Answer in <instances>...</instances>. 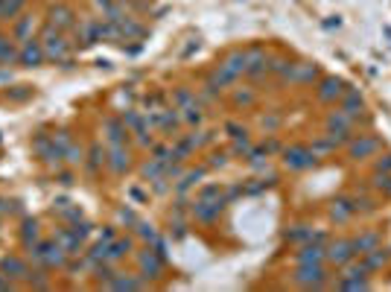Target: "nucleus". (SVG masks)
I'll return each mask as SVG.
<instances>
[{
    "label": "nucleus",
    "instance_id": "obj_1",
    "mask_svg": "<svg viewBox=\"0 0 391 292\" xmlns=\"http://www.w3.org/2000/svg\"><path fill=\"white\" fill-rule=\"evenodd\" d=\"M38 42H41V47H44L47 62H53V65L68 62L70 53H73V44H70L68 32L56 30V27H53V24H47V21L41 24V30H38Z\"/></svg>",
    "mask_w": 391,
    "mask_h": 292
},
{
    "label": "nucleus",
    "instance_id": "obj_2",
    "mask_svg": "<svg viewBox=\"0 0 391 292\" xmlns=\"http://www.w3.org/2000/svg\"><path fill=\"white\" fill-rule=\"evenodd\" d=\"M330 278H333L330 263H295L289 275V281L301 289H330Z\"/></svg>",
    "mask_w": 391,
    "mask_h": 292
},
{
    "label": "nucleus",
    "instance_id": "obj_3",
    "mask_svg": "<svg viewBox=\"0 0 391 292\" xmlns=\"http://www.w3.org/2000/svg\"><path fill=\"white\" fill-rule=\"evenodd\" d=\"M345 158L350 161V164H365V161H374L377 155L383 152V138L377 132H357L354 134V141H350L345 149Z\"/></svg>",
    "mask_w": 391,
    "mask_h": 292
},
{
    "label": "nucleus",
    "instance_id": "obj_4",
    "mask_svg": "<svg viewBox=\"0 0 391 292\" xmlns=\"http://www.w3.org/2000/svg\"><path fill=\"white\" fill-rule=\"evenodd\" d=\"M278 158H281V167L286 172H307V170H316L321 164L316 155H312L309 144H289L281 149Z\"/></svg>",
    "mask_w": 391,
    "mask_h": 292
},
{
    "label": "nucleus",
    "instance_id": "obj_5",
    "mask_svg": "<svg viewBox=\"0 0 391 292\" xmlns=\"http://www.w3.org/2000/svg\"><path fill=\"white\" fill-rule=\"evenodd\" d=\"M134 266H138V275H143L149 284L161 281L167 275V260L152 246H138V248H134Z\"/></svg>",
    "mask_w": 391,
    "mask_h": 292
},
{
    "label": "nucleus",
    "instance_id": "obj_6",
    "mask_svg": "<svg viewBox=\"0 0 391 292\" xmlns=\"http://www.w3.org/2000/svg\"><path fill=\"white\" fill-rule=\"evenodd\" d=\"M32 152H35V158L41 161L44 167H50L53 172L58 167H65V155H62V149L56 146L53 134H47V132H38L35 138H32Z\"/></svg>",
    "mask_w": 391,
    "mask_h": 292
},
{
    "label": "nucleus",
    "instance_id": "obj_7",
    "mask_svg": "<svg viewBox=\"0 0 391 292\" xmlns=\"http://www.w3.org/2000/svg\"><path fill=\"white\" fill-rule=\"evenodd\" d=\"M359 217L357 213V202H354V193H339V196L330 199L327 205V220L333 222L336 228H345Z\"/></svg>",
    "mask_w": 391,
    "mask_h": 292
},
{
    "label": "nucleus",
    "instance_id": "obj_8",
    "mask_svg": "<svg viewBox=\"0 0 391 292\" xmlns=\"http://www.w3.org/2000/svg\"><path fill=\"white\" fill-rule=\"evenodd\" d=\"M269 58L271 53L263 47V44H254V47H245V80L260 85L266 76H269Z\"/></svg>",
    "mask_w": 391,
    "mask_h": 292
},
{
    "label": "nucleus",
    "instance_id": "obj_9",
    "mask_svg": "<svg viewBox=\"0 0 391 292\" xmlns=\"http://www.w3.org/2000/svg\"><path fill=\"white\" fill-rule=\"evenodd\" d=\"M134 167V152L132 144H111L108 146V158H105V170L114 175V179H123Z\"/></svg>",
    "mask_w": 391,
    "mask_h": 292
},
{
    "label": "nucleus",
    "instance_id": "obj_10",
    "mask_svg": "<svg viewBox=\"0 0 391 292\" xmlns=\"http://www.w3.org/2000/svg\"><path fill=\"white\" fill-rule=\"evenodd\" d=\"M312 88H316V100L321 106H336L342 100V94L347 91V82L342 80V76H336V73L333 76H324L321 73V80L312 85Z\"/></svg>",
    "mask_w": 391,
    "mask_h": 292
},
{
    "label": "nucleus",
    "instance_id": "obj_11",
    "mask_svg": "<svg viewBox=\"0 0 391 292\" xmlns=\"http://www.w3.org/2000/svg\"><path fill=\"white\" fill-rule=\"evenodd\" d=\"M321 80V68L319 62H309V58H295L289 76L281 82V85H316Z\"/></svg>",
    "mask_w": 391,
    "mask_h": 292
},
{
    "label": "nucleus",
    "instance_id": "obj_12",
    "mask_svg": "<svg viewBox=\"0 0 391 292\" xmlns=\"http://www.w3.org/2000/svg\"><path fill=\"white\" fill-rule=\"evenodd\" d=\"M222 210H225V202H205V199H193V202L187 205L190 220H193V222H199V225H213V222H219Z\"/></svg>",
    "mask_w": 391,
    "mask_h": 292
},
{
    "label": "nucleus",
    "instance_id": "obj_13",
    "mask_svg": "<svg viewBox=\"0 0 391 292\" xmlns=\"http://www.w3.org/2000/svg\"><path fill=\"white\" fill-rule=\"evenodd\" d=\"M354 258H357L354 240H350V237H330V243H327V263H330V269H339V266H345L347 260H354Z\"/></svg>",
    "mask_w": 391,
    "mask_h": 292
},
{
    "label": "nucleus",
    "instance_id": "obj_14",
    "mask_svg": "<svg viewBox=\"0 0 391 292\" xmlns=\"http://www.w3.org/2000/svg\"><path fill=\"white\" fill-rule=\"evenodd\" d=\"M321 132H330V134H336V132H359V126L347 111H342L339 106H330V111L321 117Z\"/></svg>",
    "mask_w": 391,
    "mask_h": 292
},
{
    "label": "nucleus",
    "instance_id": "obj_15",
    "mask_svg": "<svg viewBox=\"0 0 391 292\" xmlns=\"http://www.w3.org/2000/svg\"><path fill=\"white\" fill-rule=\"evenodd\" d=\"M70 255L65 251V246L53 240V237H44V251H41V266L50 269V272H62L68 266Z\"/></svg>",
    "mask_w": 391,
    "mask_h": 292
},
{
    "label": "nucleus",
    "instance_id": "obj_16",
    "mask_svg": "<svg viewBox=\"0 0 391 292\" xmlns=\"http://www.w3.org/2000/svg\"><path fill=\"white\" fill-rule=\"evenodd\" d=\"M38 30H41V24H38V15L35 12H24V15H18L15 21H12L9 35L15 38L18 44H24V42H30V38H38Z\"/></svg>",
    "mask_w": 391,
    "mask_h": 292
},
{
    "label": "nucleus",
    "instance_id": "obj_17",
    "mask_svg": "<svg viewBox=\"0 0 391 292\" xmlns=\"http://www.w3.org/2000/svg\"><path fill=\"white\" fill-rule=\"evenodd\" d=\"M103 141H105V146H111V144H132V132L123 123L120 114H111V117H105V120H103Z\"/></svg>",
    "mask_w": 391,
    "mask_h": 292
},
{
    "label": "nucleus",
    "instance_id": "obj_18",
    "mask_svg": "<svg viewBox=\"0 0 391 292\" xmlns=\"http://www.w3.org/2000/svg\"><path fill=\"white\" fill-rule=\"evenodd\" d=\"M105 158H108L105 141H91L88 149H85V164H82V170L91 175V179H96V175L105 170Z\"/></svg>",
    "mask_w": 391,
    "mask_h": 292
},
{
    "label": "nucleus",
    "instance_id": "obj_19",
    "mask_svg": "<svg viewBox=\"0 0 391 292\" xmlns=\"http://www.w3.org/2000/svg\"><path fill=\"white\" fill-rule=\"evenodd\" d=\"M18 65H21V68H30V70L47 65L44 47H41V42H38V38H30V42L18 44Z\"/></svg>",
    "mask_w": 391,
    "mask_h": 292
},
{
    "label": "nucleus",
    "instance_id": "obj_20",
    "mask_svg": "<svg viewBox=\"0 0 391 292\" xmlns=\"http://www.w3.org/2000/svg\"><path fill=\"white\" fill-rule=\"evenodd\" d=\"M155 129H158L167 141H172V138H179L181 134V129H184V123H181V114H179V108H175L172 103L169 106H164L161 108V114H158V123H155Z\"/></svg>",
    "mask_w": 391,
    "mask_h": 292
},
{
    "label": "nucleus",
    "instance_id": "obj_21",
    "mask_svg": "<svg viewBox=\"0 0 391 292\" xmlns=\"http://www.w3.org/2000/svg\"><path fill=\"white\" fill-rule=\"evenodd\" d=\"M30 269H32V263L27 260V255H4V258H0V272H4L6 278L18 281L21 286L27 281V275H30Z\"/></svg>",
    "mask_w": 391,
    "mask_h": 292
},
{
    "label": "nucleus",
    "instance_id": "obj_22",
    "mask_svg": "<svg viewBox=\"0 0 391 292\" xmlns=\"http://www.w3.org/2000/svg\"><path fill=\"white\" fill-rule=\"evenodd\" d=\"M228 103L233 106V108H240V111H248V108H254L260 103V91L254 88V82L251 85H233V88H228Z\"/></svg>",
    "mask_w": 391,
    "mask_h": 292
},
{
    "label": "nucleus",
    "instance_id": "obj_23",
    "mask_svg": "<svg viewBox=\"0 0 391 292\" xmlns=\"http://www.w3.org/2000/svg\"><path fill=\"white\" fill-rule=\"evenodd\" d=\"M149 286L152 284L143 275H138V272H120V269H117L114 278L105 284V289H117V292H134V289H149Z\"/></svg>",
    "mask_w": 391,
    "mask_h": 292
},
{
    "label": "nucleus",
    "instance_id": "obj_24",
    "mask_svg": "<svg viewBox=\"0 0 391 292\" xmlns=\"http://www.w3.org/2000/svg\"><path fill=\"white\" fill-rule=\"evenodd\" d=\"M354 251H357V258H362V255H368V251H374V248H380V246H385V234L380 231V228H362L359 234H354Z\"/></svg>",
    "mask_w": 391,
    "mask_h": 292
},
{
    "label": "nucleus",
    "instance_id": "obj_25",
    "mask_svg": "<svg viewBox=\"0 0 391 292\" xmlns=\"http://www.w3.org/2000/svg\"><path fill=\"white\" fill-rule=\"evenodd\" d=\"M47 24H53L62 32H70L76 24H79V15H76L73 6H68V4H53L50 12H47Z\"/></svg>",
    "mask_w": 391,
    "mask_h": 292
},
{
    "label": "nucleus",
    "instance_id": "obj_26",
    "mask_svg": "<svg viewBox=\"0 0 391 292\" xmlns=\"http://www.w3.org/2000/svg\"><path fill=\"white\" fill-rule=\"evenodd\" d=\"M336 106H339L342 111H347V114L354 117L357 123L362 120L365 114H368V103H365V96H362V91H359V88H350V85H347V91L342 94V100H339Z\"/></svg>",
    "mask_w": 391,
    "mask_h": 292
},
{
    "label": "nucleus",
    "instance_id": "obj_27",
    "mask_svg": "<svg viewBox=\"0 0 391 292\" xmlns=\"http://www.w3.org/2000/svg\"><path fill=\"white\" fill-rule=\"evenodd\" d=\"M240 82V76H233L225 65H213L210 70H207V76H205V85L207 88H213V91H217V94H225L228 88H233V85H237Z\"/></svg>",
    "mask_w": 391,
    "mask_h": 292
},
{
    "label": "nucleus",
    "instance_id": "obj_28",
    "mask_svg": "<svg viewBox=\"0 0 391 292\" xmlns=\"http://www.w3.org/2000/svg\"><path fill=\"white\" fill-rule=\"evenodd\" d=\"M134 248H138V237L134 234H126V237H117L114 243H108V258L114 266H120L123 260L134 258Z\"/></svg>",
    "mask_w": 391,
    "mask_h": 292
},
{
    "label": "nucleus",
    "instance_id": "obj_29",
    "mask_svg": "<svg viewBox=\"0 0 391 292\" xmlns=\"http://www.w3.org/2000/svg\"><path fill=\"white\" fill-rule=\"evenodd\" d=\"M309 149H312V155H316L319 161H330V158H336V155L342 152V146L330 138L327 132H321V134H316V138L309 141Z\"/></svg>",
    "mask_w": 391,
    "mask_h": 292
},
{
    "label": "nucleus",
    "instance_id": "obj_30",
    "mask_svg": "<svg viewBox=\"0 0 391 292\" xmlns=\"http://www.w3.org/2000/svg\"><path fill=\"white\" fill-rule=\"evenodd\" d=\"M295 263H327V246L321 243H304V246H295Z\"/></svg>",
    "mask_w": 391,
    "mask_h": 292
},
{
    "label": "nucleus",
    "instance_id": "obj_31",
    "mask_svg": "<svg viewBox=\"0 0 391 292\" xmlns=\"http://www.w3.org/2000/svg\"><path fill=\"white\" fill-rule=\"evenodd\" d=\"M207 170H210L207 164H199V167H187L181 179L172 184V193H179V196H184L187 190H193L196 184H199V182L205 179V175H207Z\"/></svg>",
    "mask_w": 391,
    "mask_h": 292
},
{
    "label": "nucleus",
    "instance_id": "obj_32",
    "mask_svg": "<svg viewBox=\"0 0 391 292\" xmlns=\"http://www.w3.org/2000/svg\"><path fill=\"white\" fill-rule=\"evenodd\" d=\"M44 237V231H41V222H38L35 217H21V228H18V240H21V248L32 246Z\"/></svg>",
    "mask_w": 391,
    "mask_h": 292
},
{
    "label": "nucleus",
    "instance_id": "obj_33",
    "mask_svg": "<svg viewBox=\"0 0 391 292\" xmlns=\"http://www.w3.org/2000/svg\"><path fill=\"white\" fill-rule=\"evenodd\" d=\"M179 114H181V123H184V129H199V126H205V120H207L205 106L199 103V96H196V100H193L190 106L179 108Z\"/></svg>",
    "mask_w": 391,
    "mask_h": 292
},
{
    "label": "nucleus",
    "instance_id": "obj_34",
    "mask_svg": "<svg viewBox=\"0 0 391 292\" xmlns=\"http://www.w3.org/2000/svg\"><path fill=\"white\" fill-rule=\"evenodd\" d=\"M312 231H316V225L312 222H292L286 231H283V240L289 243V246H304V243H309L312 240Z\"/></svg>",
    "mask_w": 391,
    "mask_h": 292
},
{
    "label": "nucleus",
    "instance_id": "obj_35",
    "mask_svg": "<svg viewBox=\"0 0 391 292\" xmlns=\"http://www.w3.org/2000/svg\"><path fill=\"white\" fill-rule=\"evenodd\" d=\"M362 263H365V269L371 272V275H377V272L388 269V263H391V248L380 246L374 251H368V255H362Z\"/></svg>",
    "mask_w": 391,
    "mask_h": 292
},
{
    "label": "nucleus",
    "instance_id": "obj_36",
    "mask_svg": "<svg viewBox=\"0 0 391 292\" xmlns=\"http://www.w3.org/2000/svg\"><path fill=\"white\" fill-rule=\"evenodd\" d=\"M330 289L368 292V289H374V281H371V278H339V275H333V278H330Z\"/></svg>",
    "mask_w": 391,
    "mask_h": 292
},
{
    "label": "nucleus",
    "instance_id": "obj_37",
    "mask_svg": "<svg viewBox=\"0 0 391 292\" xmlns=\"http://www.w3.org/2000/svg\"><path fill=\"white\" fill-rule=\"evenodd\" d=\"M292 65H295V58L292 56H286V53H271V58H269V76H275V80H286L289 76V70H292Z\"/></svg>",
    "mask_w": 391,
    "mask_h": 292
},
{
    "label": "nucleus",
    "instance_id": "obj_38",
    "mask_svg": "<svg viewBox=\"0 0 391 292\" xmlns=\"http://www.w3.org/2000/svg\"><path fill=\"white\" fill-rule=\"evenodd\" d=\"M53 213H56V217L62 220L65 225H73V222H79V220L85 217L82 208L76 205V202H68V199H58V202H56V208H53Z\"/></svg>",
    "mask_w": 391,
    "mask_h": 292
},
{
    "label": "nucleus",
    "instance_id": "obj_39",
    "mask_svg": "<svg viewBox=\"0 0 391 292\" xmlns=\"http://www.w3.org/2000/svg\"><path fill=\"white\" fill-rule=\"evenodd\" d=\"M219 65H225L233 76H240V80H243V76H245V50H243V47L228 50V53L219 58Z\"/></svg>",
    "mask_w": 391,
    "mask_h": 292
},
{
    "label": "nucleus",
    "instance_id": "obj_40",
    "mask_svg": "<svg viewBox=\"0 0 391 292\" xmlns=\"http://www.w3.org/2000/svg\"><path fill=\"white\" fill-rule=\"evenodd\" d=\"M132 231H134V237H138V243H143V246H149V243H155L161 237V231L155 228L152 222H146V220H138V225H134Z\"/></svg>",
    "mask_w": 391,
    "mask_h": 292
},
{
    "label": "nucleus",
    "instance_id": "obj_41",
    "mask_svg": "<svg viewBox=\"0 0 391 292\" xmlns=\"http://www.w3.org/2000/svg\"><path fill=\"white\" fill-rule=\"evenodd\" d=\"M85 149H88V146H85L82 141H73V144L65 149V164L73 167V170H79V167L85 164Z\"/></svg>",
    "mask_w": 391,
    "mask_h": 292
},
{
    "label": "nucleus",
    "instance_id": "obj_42",
    "mask_svg": "<svg viewBox=\"0 0 391 292\" xmlns=\"http://www.w3.org/2000/svg\"><path fill=\"white\" fill-rule=\"evenodd\" d=\"M187 138L193 141V146H196V149H205V146H210L213 141H217V132L199 126V129H190V132H187Z\"/></svg>",
    "mask_w": 391,
    "mask_h": 292
},
{
    "label": "nucleus",
    "instance_id": "obj_43",
    "mask_svg": "<svg viewBox=\"0 0 391 292\" xmlns=\"http://www.w3.org/2000/svg\"><path fill=\"white\" fill-rule=\"evenodd\" d=\"M222 184H202L199 190H196V199H205V202H225V196H222ZM228 205V202H225Z\"/></svg>",
    "mask_w": 391,
    "mask_h": 292
},
{
    "label": "nucleus",
    "instance_id": "obj_44",
    "mask_svg": "<svg viewBox=\"0 0 391 292\" xmlns=\"http://www.w3.org/2000/svg\"><path fill=\"white\" fill-rule=\"evenodd\" d=\"M196 100V91L193 88H184V85H179L172 94H169V103L175 106V108H184V106H190Z\"/></svg>",
    "mask_w": 391,
    "mask_h": 292
},
{
    "label": "nucleus",
    "instance_id": "obj_45",
    "mask_svg": "<svg viewBox=\"0 0 391 292\" xmlns=\"http://www.w3.org/2000/svg\"><path fill=\"white\" fill-rule=\"evenodd\" d=\"M254 141L251 138H237V141H231L228 152H231V158H237V161H245L248 158V152H251Z\"/></svg>",
    "mask_w": 391,
    "mask_h": 292
},
{
    "label": "nucleus",
    "instance_id": "obj_46",
    "mask_svg": "<svg viewBox=\"0 0 391 292\" xmlns=\"http://www.w3.org/2000/svg\"><path fill=\"white\" fill-rule=\"evenodd\" d=\"M158 175H164V164L161 161H155V158H146L143 164H141V179L149 184V182H155Z\"/></svg>",
    "mask_w": 391,
    "mask_h": 292
},
{
    "label": "nucleus",
    "instance_id": "obj_47",
    "mask_svg": "<svg viewBox=\"0 0 391 292\" xmlns=\"http://www.w3.org/2000/svg\"><path fill=\"white\" fill-rule=\"evenodd\" d=\"M30 6V0H4V12H6V24H12L18 15H24Z\"/></svg>",
    "mask_w": 391,
    "mask_h": 292
},
{
    "label": "nucleus",
    "instance_id": "obj_48",
    "mask_svg": "<svg viewBox=\"0 0 391 292\" xmlns=\"http://www.w3.org/2000/svg\"><path fill=\"white\" fill-rule=\"evenodd\" d=\"M225 134L231 141H237V138H251V129L245 126V123H240V120H225Z\"/></svg>",
    "mask_w": 391,
    "mask_h": 292
},
{
    "label": "nucleus",
    "instance_id": "obj_49",
    "mask_svg": "<svg viewBox=\"0 0 391 292\" xmlns=\"http://www.w3.org/2000/svg\"><path fill=\"white\" fill-rule=\"evenodd\" d=\"M231 164V152L228 149H210V158H207V167L210 170H222Z\"/></svg>",
    "mask_w": 391,
    "mask_h": 292
},
{
    "label": "nucleus",
    "instance_id": "obj_50",
    "mask_svg": "<svg viewBox=\"0 0 391 292\" xmlns=\"http://www.w3.org/2000/svg\"><path fill=\"white\" fill-rule=\"evenodd\" d=\"M281 126H283V117H281V114H275V111H271V114H263V117H260V129H263L266 134H275Z\"/></svg>",
    "mask_w": 391,
    "mask_h": 292
},
{
    "label": "nucleus",
    "instance_id": "obj_51",
    "mask_svg": "<svg viewBox=\"0 0 391 292\" xmlns=\"http://www.w3.org/2000/svg\"><path fill=\"white\" fill-rule=\"evenodd\" d=\"M56 182L62 184V187L76 184V170H73V167H68V164H65V167H58V170H56Z\"/></svg>",
    "mask_w": 391,
    "mask_h": 292
},
{
    "label": "nucleus",
    "instance_id": "obj_52",
    "mask_svg": "<svg viewBox=\"0 0 391 292\" xmlns=\"http://www.w3.org/2000/svg\"><path fill=\"white\" fill-rule=\"evenodd\" d=\"M138 213H134L132 208H120V210H117V222H120V225H126V228H134V225H138Z\"/></svg>",
    "mask_w": 391,
    "mask_h": 292
},
{
    "label": "nucleus",
    "instance_id": "obj_53",
    "mask_svg": "<svg viewBox=\"0 0 391 292\" xmlns=\"http://www.w3.org/2000/svg\"><path fill=\"white\" fill-rule=\"evenodd\" d=\"M371 170L374 172H391V152H380L374 164H371Z\"/></svg>",
    "mask_w": 391,
    "mask_h": 292
},
{
    "label": "nucleus",
    "instance_id": "obj_54",
    "mask_svg": "<svg viewBox=\"0 0 391 292\" xmlns=\"http://www.w3.org/2000/svg\"><path fill=\"white\" fill-rule=\"evenodd\" d=\"M30 96H32L30 85H18L15 91H9V100H30Z\"/></svg>",
    "mask_w": 391,
    "mask_h": 292
},
{
    "label": "nucleus",
    "instance_id": "obj_55",
    "mask_svg": "<svg viewBox=\"0 0 391 292\" xmlns=\"http://www.w3.org/2000/svg\"><path fill=\"white\" fill-rule=\"evenodd\" d=\"M91 6H94L96 12H100V15H105L108 9H114V6H117V0H91Z\"/></svg>",
    "mask_w": 391,
    "mask_h": 292
},
{
    "label": "nucleus",
    "instance_id": "obj_56",
    "mask_svg": "<svg viewBox=\"0 0 391 292\" xmlns=\"http://www.w3.org/2000/svg\"><path fill=\"white\" fill-rule=\"evenodd\" d=\"M9 289H21V284L12 281V278H6L4 272H0V292H9Z\"/></svg>",
    "mask_w": 391,
    "mask_h": 292
},
{
    "label": "nucleus",
    "instance_id": "obj_57",
    "mask_svg": "<svg viewBox=\"0 0 391 292\" xmlns=\"http://www.w3.org/2000/svg\"><path fill=\"white\" fill-rule=\"evenodd\" d=\"M12 44H18L15 38H12L9 32H0V58H4V53H6V50H9Z\"/></svg>",
    "mask_w": 391,
    "mask_h": 292
},
{
    "label": "nucleus",
    "instance_id": "obj_58",
    "mask_svg": "<svg viewBox=\"0 0 391 292\" xmlns=\"http://www.w3.org/2000/svg\"><path fill=\"white\" fill-rule=\"evenodd\" d=\"M100 240H105V243H114V240H117V225H103V231H100Z\"/></svg>",
    "mask_w": 391,
    "mask_h": 292
},
{
    "label": "nucleus",
    "instance_id": "obj_59",
    "mask_svg": "<svg viewBox=\"0 0 391 292\" xmlns=\"http://www.w3.org/2000/svg\"><path fill=\"white\" fill-rule=\"evenodd\" d=\"M312 243L327 246V243H330V234H327V231H321V228H316V231H312Z\"/></svg>",
    "mask_w": 391,
    "mask_h": 292
},
{
    "label": "nucleus",
    "instance_id": "obj_60",
    "mask_svg": "<svg viewBox=\"0 0 391 292\" xmlns=\"http://www.w3.org/2000/svg\"><path fill=\"white\" fill-rule=\"evenodd\" d=\"M6 24V12H4V0H0V27Z\"/></svg>",
    "mask_w": 391,
    "mask_h": 292
},
{
    "label": "nucleus",
    "instance_id": "obj_61",
    "mask_svg": "<svg viewBox=\"0 0 391 292\" xmlns=\"http://www.w3.org/2000/svg\"><path fill=\"white\" fill-rule=\"evenodd\" d=\"M383 196H388V199H391V175H388V187H385V193H383Z\"/></svg>",
    "mask_w": 391,
    "mask_h": 292
},
{
    "label": "nucleus",
    "instance_id": "obj_62",
    "mask_svg": "<svg viewBox=\"0 0 391 292\" xmlns=\"http://www.w3.org/2000/svg\"><path fill=\"white\" fill-rule=\"evenodd\" d=\"M0 208H4V196H0ZM0 217H4V210H0Z\"/></svg>",
    "mask_w": 391,
    "mask_h": 292
},
{
    "label": "nucleus",
    "instance_id": "obj_63",
    "mask_svg": "<svg viewBox=\"0 0 391 292\" xmlns=\"http://www.w3.org/2000/svg\"><path fill=\"white\" fill-rule=\"evenodd\" d=\"M0 231H4V217H0Z\"/></svg>",
    "mask_w": 391,
    "mask_h": 292
}]
</instances>
